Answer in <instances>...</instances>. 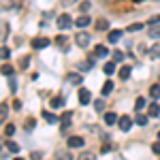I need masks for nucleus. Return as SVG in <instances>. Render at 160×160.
<instances>
[{"label": "nucleus", "mask_w": 160, "mask_h": 160, "mask_svg": "<svg viewBox=\"0 0 160 160\" xmlns=\"http://www.w3.org/2000/svg\"><path fill=\"white\" fill-rule=\"evenodd\" d=\"M75 43H77L79 47H88V45H90V34H88V32H77Z\"/></svg>", "instance_id": "20e7f679"}, {"label": "nucleus", "mask_w": 160, "mask_h": 160, "mask_svg": "<svg viewBox=\"0 0 160 160\" xmlns=\"http://www.w3.org/2000/svg\"><path fill=\"white\" fill-rule=\"evenodd\" d=\"M2 130H4V135H7V137H11L13 132H15V126H13V124H7V126H4Z\"/></svg>", "instance_id": "c756f323"}, {"label": "nucleus", "mask_w": 160, "mask_h": 160, "mask_svg": "<svg viewBox=\"0 0 160 160\" xmlns=\"http://www.w3.org/2000/svg\"><path fill=\"white\" fill-rule=\"evenodd\" d=\"M7 113H9V109H7V105H4V102H2V113H0V118H2V120H4V118H7Z\"/></svg>", "instance_id": "e433bc0d"}, {"label": "nucleus", "mask_w": 160, "mask_h": 160, "mask_svg": "<svg viewBox=\"0 0 160 160\" xmlns=\"http://www.w3.org/2000/svg\"><path fill=\"white\" fill-rule=\"evenodd\" d=\"M148 34H149V38H160V24H152Z\"/></svg>", "instance_id": "1a4fd4ad"}, {"label": "nucleus", "mask_w": 160, "mask_h": 160, "mask_svg": "<svg viewBox=\"0 0 160 160\" xmlns=\"http://www.w3.org/2000/svg\"><path fill=\"white\" fill-rule=\"evenodd\" d=\"M135 122L139 124V126H145V124H148V115H143V113H137Z\"/></svg>", "instance_id": "4be33fe9"}, {"label": "nucleus", "mask_w": 160, "mask_h": 160, "mask_svg": "<svg viewBox=\"0 0 160 160\" xmlns=\"http://www.w3.org/2000/svg\"><path fill=\"white\" fill-rule=\"evenodd\" d=\"M66 145H68V148H83V139H81V137H71V139H68V141H66Z\"/></svg>", "instance_id": "423d86ee"}, {"label": "nucleus", "mask_w": 160, "mask_h": 160, "mask_svg": "<svg viewBox=\"0 0 160 160\" xmlns=\"http://www.w3.org/2000/svg\"><path fill=\"white\" fill-rule=\"evenodd\" d=\"M71 120H73V113H71V111L62 113V122H60V132L62 135H66V130H68V126H71Z\"/></svg>", "instance_id": "f03ea898"}, {"label": "nucleus", "mask_w": 160, "mask_h": 160, "mask_svg": "<svg viewBox=\"0 0 160 160\" xmlns=\"http://www.w3.org/2000/svg\"><path fill=\"white\" fill-rule=\"evenodd\" d=\"M122 60H124L122 51H113V62H122Z\"/></svg>", "instance_id": "7c9ffc66"}, {"label": "nucleus", "mask_w": 160, "mask_h": 160, "mask_svg": "<svg viewBox=\"0 0 160 160\" xmlns=\"http://www.w3.org/2000/svg\"><path fill=\"white\" fill-rule=\"evenodd\" d=\"M158 141H160V132H158Z\"/></svg>", "instance_id": "79ce46f5"}, {"label": "nucleus", "mask_w": 160, "mask_h": 160, "mask_svg": "<svg viewBox=\"0 0 160 160\" xmlns=\"http://www.w3.org/2000/svg\"><path fill=\"white\" fill-rule=\"evenodd\" d=\"M122 38V32L120 30H113V32H109V43H118Z\"/></svg>", "instance_id": "f3484780"}, {"label": "nucleus", "mask_w": 160, "mask_h": 160, "mask_svg": "<svg viewBox=\"0 0 160 160\" xmlns=\"http://www.w3.org/2000/svg\"><path fill=\"white\" fill-rule=\"evenodd\" d=\"M2 60H9V49H7V45H2Z\"/></svg>", "instance_id": "f704fd0d"}, {"label": "nucleus", "mask_w": 160, "mask_h": 160, "mask_svg": "<svg viewBox=\"0 0 160 160\" xmlns=\"http://www.w3.org/2000/svg\"><path fill=\"white\" fill-rule=\"evenodd\" d=\"M148 56H149V58H160V41L156 43V45H152V47H149Z\"/></svg>", "instance_id": "9b49d317"}, {"label": "nucleus", "mask_w": 160, "mask_h": 160, "mask_svg": "<svg viewBox=\"0 0 160 160\" xmlns=\"http://www.w3.org/2000/svg\"><path fill=\"white\" fill-rule=\"evenodd\" d=\"M130 75H132V68L130 66H122L120 68V79H128Z\"/></svg>", "instance_id": "2eb2a0df"}, {"label": "nucleus", "mask_w": 160, "mask_h": 160, "mask_svg": "<svg viewBox=\"0 0 160 160\" xmlns=\"http://www.w3.org/2000/svg\"><path fill=\"white\" fill-rule=\"evenodd\" d=\"M118 126H120V130L128 132V130H130V126H132V120H130L128 115H122V118H120V122H118Z\"/></svg>", "instance_id": "39448f33"}, {"label": "nucleus", "mask_w": 160, "mask_h": 160, "mask_svg": "<svg viewBox=\"0 0 160 160\" xmlns=\"http://www.w3.org/2000/svg\"><path fill=\"white\" fill-rule=\"evenodd\" d=\"M90 96H92L90 90H86V88L79 90V102H81V105H88V102H90Z\"/></svg>", "instance_id": "0eeeda50"}, {"label": "nucleus", "mask_w": 160, "mask_h": 160, "mask_svg": "<svg viewBox=\"0 0 160 160\" xmlns=\"http://www.w3.org/2000/svg\"><path fill=\"white\" fill-rule=\"evenodd\" d=\"M28 64H30V58H28V56H26V58H22V66H24V68L28 66Z\"/></svg>", "instance_id": "ea45409f"}, {"label": "nucleus", "mask_w": 160, "mask_h": 160, "mask_svg": "<svg viewBox=\"0 0 160 160\" xmlns=\"http://www.w3.org/2000/svg\"><path fill=\"white\" fill-rule=\"evenodd\" d=\"M111 92H113V81H105V86H102V96H109Z\"/></svg>", "instance_id": "dca6fc26"}, {"label": "nucleus", "mask_w": 160, "mask_h": 160, "mask_svg": "<svg viewBox=\"0 0 160 160\" xmlns=\"http://www.w3.org/2000/svg\"><path fill=\"white\" fill-rule=\"evenodd\" d=\"M43 118H45V122H49V124H56V122H58V118H56L53 113H49V111H43Z\"/></svg>", "instance_id": "aec40b11"}, {"label": "nucleus", "mask_w": 160, "mask_h": 160, "mask_svg": "<svg viewBox=\"0 0 160 160\" xmlns=\"http://www.w3.org/2000/svg\"><path fill=\"white\" fill-rule=\"evenodd\" d=\"M94 53H96V58H105V56L109 53V49H107L105 45H96V49H94Z\"/></svg>", "instance_id": "ddd939ff"}, {"label": "nucleus", "mask_w": 160, "mask_h": 160, "mask_svg": "<svg viewBox=\"0 0 160 160\" xmlns=\"http://www.w3.org/2000/svg\"><path fill=\"white\" fill-rule=\"evenodd\" d=\"M143 107H145V98H143V96H139V98L135 100V109H137V111H141Z\"/></svg>", "instance_id": "a878e982"}, {"label": "nucleus", "mask_w": 160, "mask_h": 160, "mask_svg": "<svg viewBox=\"0 0 160 160\" xmlns=\"http://www.w3.org/2000/svg\"><path fill=\"white\" fill-rule=\"evenodd\" d=\"M107 28H109V22L107 19H98L96 22V30H107Z\"/></svg>", "instance_id": "bb28decb"}, {"label": "nucleus", "mask_w": 160, "mask_h": 160, "mask_svg": "<svg viewBox=\"0 0 160 160\" xmlns=\"http://www.w3.org/2000/svg\"><path fill=\"white\" fill-rule=\"evenodd\" d=\"M64 102H66V100L62 98V96H53V98H51V107H53V109H62Z\"/></svg>", "instance_id": "f8f14e48"}, {"label": "nucleus", "mask_w": 160, "mask_h": 160, "mask_svg": "<svg viewBox=\"0 0 160 160\" xmlns=\"http://www.w3.org/2000/svg\"><path fill=\"white\" fill-rule=\"evenodd\" d=\"M79 9H81V11H90V2H81Z\"/></svg>", "instance_id": "4c0bfd02"}, {"label": "nucleus", "mask_w": 160, "mask_h": 160, "mask_svg": "<svg viewBox=\"0 0 160 160\" xmlns=\"http://www.w3.org/2000/svg\"><path fill=\"white\" fill-rule=\"evenodd\" d=\"M79 68H81V71H90V68H92V62H81V64H79Z\"/></svg>", "instance_id": "473e14b6"}, {"label": "nucleus", "mask_w": 160, "mask_h": 160, "mask_svg": "<svg viewBox=\"0 0 160 160\" xmlns=\"http://www.w3.org/2000/svg\"><path fill=\"white\" fill-rule=\"evenodd\" d=\"M15 160H24V158H15Z\"/></svg>", "instance_id": "a19ab883"}, {"label": "nucleus", "mask_w": 160, "mask_h": 160, "mask_svg": "<svg viewBox=\"0 0 160 160\" xmlns=\"http://www.w3.org/2000/svg\"><path fill=\"white\" fill-rule=\"evenodd\" d=\"M2 75H4V77H11L13 75V66L11 64H2Z\"/></svg>", "instance_id": "393cba45"}, {"label": "nucleus", "mask_w": 160, "mask_h": 160, "mask_svg": "<svg viewBox=\"0 0 160 160\" xmlns=\"http://www.w3.org/2000/svg\"><path fill=\"white\" fill-rule=\"evenodd\" d=\"M56 45H66V37L64 34H58L56 37Z\"/></svg>", "instance_id": "2f4dec72"}, {"label": "nucleus", "mask_w": 160, "mask_h": 160, "mask_svg": "<svg viewBox=\"0 0 160 160\" xmlns=\"http://www.w3.org/2000/svg\"><path fill=\"white\" fill-rule=\"evenodd\" d=\"M105 73H107V75L115 73V62H107V64H105Z\"/></svg>", "instance_id": "b1692460"}, {"label": "nucleus", "mask_w": 160, "mask_h": 160, "mask_svg": "<svg viewBox=\"0 0 160 160\" xmlns=\"http://www.w3.org/2000/svg\"><path fill=\"white\" fill-rule=\"evenodd\" d=\"M4 148H9V152H13V154H17V152H19V145H17L15 141H7V143H4Z\"/></svg>", "instance_id": "412c9836"}, {"label": "nucleus", "mask_w": 160, "mask_h": 160, "mask_svg": "<svg viewBox=\"0 0 160 160\" xmlns=\"http://www.w3.org/2000/svg\"><path fill=\"white\" fill-rule=\"evenodd\" d=\"M77 160H94V154H92V152H81Z\"/></svg>", "instance_id": "cd10ccee"}, {"label": "nucleus", "mask_w": 160, "mask_h": 160, "mask_svg": "<svg viewBox=\"0 0 160 160\" xmlns=\"http://www.w3.org/2000/svg\"><path fill=\"white\" fill-rule=\"evenodd\" d=\"M75 24H77V28H86V26L90 24V17H88V15H81V17H77Z\"/></svg>", "instance_id": "4468645a"}, {"label": "nucleus", "mask_w": 160, "mask_h": 160, "mask_svg": "<svg viewBox=\"0 0 160 160\" xmlns=\"http://www.w3.org/2000/svg\"><path fill=\"white\" fill-rule=\"evenodd\" d=\"M94 109L102 111V109H105V100H96V102H94Z\"/></svg>", "instance_id": "72a5a7b5"}, {"label": "nucleus", "mask_w": 160, "mask_h": 160, "mask_svg": "<svg viewBox=\"0 0 160 160\" xmlns=\"http://www.w3.org/2000/svg\"><path fill=\"white\" fill-rule=\"evenodd\" d=\"M152 24H160V15H156V17L149 19V26H152Z\"/></svg>", "instance_id": "58836bf2"}, {"label": "nucleus", "mask_w": 160, "mask_h": 160, "mask_svg": "<svg viewBox=\"0 0 160 160\" xmlns=\"http://www.w3.org/2000/svg\"><path fill=\"white\" fill-rule=\"evenodd\" d=\"M149 96H152L154 100L160 98V83H158V86H152V88H149Z\"/></svg>", "instance_id": "a211bd4d"}, {"label": "nucleus", "mask_w": 160, "mask_h": 160, "mask_svg": "<svg viewBox=\"0 0 160 160\" xmlns=\"http://www.w3.org/2000/svg\"><path fill=\"white\" fill-rule=\"evenodd\" d=\"M115 122H120L118 113H113V111H109V113H105V124H109V126H113Z\"/></svg>", "instance_id": "9d476101"}, {"label": "nucleus", "mask_w": 160, "mask_h": 160, "mask_svg": "<svg viewBox=\"0 0 160 160\" xmlns=\"http://www.w3.org/2000/svg\"><path fill=\"white\" fill-rule=\"evenodd\" d=\"M49 38H45V37H37V38H32V47L34 49H45V47H49Z\"/></svg>", "instance_id": "7ed1b4c3"}, {"label": "nucleus", "mask_w": 160, "mask_h": 160, "mask_svg": "<svg viewBox=\"0 0 160 160\" xmlns=\"http://www.w3.org/2000/svg\"><path fill=\"white\" fill-rule=\"evenodd\" d=\"M148 113L152 115V118H156V115H160V107L154 102V105H149V107H148Z\"/></svg>", "instance_id": "6ab92c4d"}, {"label": "nucleus", "mask_w": 160, "mask_h": 160, "mask_svg": "<svg viewBox=\"0 0 160 160\" xmlns=\"http://www.w3.org/2000/svg\"><path fill=\"white\" fill-rule=\"evenodd\" d=\"M152 152H154V154H158V156H160V141H158V143H154V145H152Z\"/></svg>", "instance_id": "c9c22d12"}, {"label": "nucleus", "mask_w": 160, "mask_h": 160, "mask_svg": "<svg viewBox=\"0 0 160 160\" xmlns=\"http://www.w3.org/2000/svg\"><path fill=\"white\" fill-rule=\"evenodd\" d=\"M141 28H145V26H143V24H139V22H137V24H130V26H128V32H139Z\"/></svg>", "instance_id": "c85d7f7f"}, {"label": "nucleus", "mask_w": 160, "mask_h": 160, "mask_svg": "<svg viewBox=\"0 0 160 160\" xmlns=\"http://www.w3.org/2000/svg\"><path fill=\"white\" fill-rule=\"evenodd\" d=\"M66 79H68V83H75V86H79V83L83 81V77H81L79 73H68V75H66Z\"/></svg>", "instance_id": "6e6552de"}, {"label": "nucleus", "mask_w": 160, "mask_h": 160, "mask_svg": "<svg viewBox=\"0 0 160 160\" xmlns=\"http://www.w3.org/2000/svg\"><path fill=\"white\" fill-rule=\"evenodd\" d=\"M71 26H73V19H71V15H68V13H62L60 17H58V28H60V30H68Z\"/></svg>", "instance_id": "f257e3e1"}, {"label": "nucleus", "mask_w": 160, "mask_h": 160, "mask_svg": "<svg viewBox=\"0 0 160 160\" xmlns=\"http://www.w3.org/2000/svg\"><path fill=\"white\" fill-rule=\"evenodd\" d=\"M56 156H58V160H71V154H68V152H64V149H58V152H56Z\"/></svg>", "instance_id": "5701e85b"}]
</instances>
